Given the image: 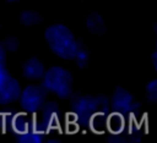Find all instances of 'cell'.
Masks as SVG:
<instances>
[{"label": "cell", "instance_id": "cell-1", "mask_svg": "<svg viewBox=\"0 0 157 143\" xmlns=\"http://www.w3.org/2000/svg\"><path fill=\"white\" fill-rule=\"evenodd\" d=\"M44 40L49 50L61 60H72L80 46L72 31L64 23H54L45 28Z\"/></svg>", "mask_w": 157, "mask_h": 143}, {"label": "cell", "instance_id": "cell-2", "mask_svg": "<svg viewBox=\"0 0 157 143\" xmlns=\"http://www.w3.org/2000/svg\"><path fill=\"white\" fill-rule=\"evenodd\" d=\"M40 81L42 87L47 93H50L59 99H67L72 94L74 77L71 72L63 66L56 65L45 68Z\"/></svg>", "mask_w": 157, "mask_h": 143}, {"label": "cell", "instance_id": "cell-3", "mask_svg": "<svg viewBox=\"0 0 157 143\" xmlns=\"http://www.w3.org/2000/svg\"><path fill=\"white\" fill-rule=\"evenodd\" d=\"M17 101L23 111L34 112L42 109L47 101V90L42 87V84H27L21 88Z\"/></svg>", "mask_w": 157, "mask_h": 143}, {"label": "cell", "instance_id": "cell-4", "mask_svg": "<svg viewBox=\"0 0 157 143\" xmlns=\"http://www.w3.org/2000/svg\"><path fill=\"white\" fill-rule=\"evenodd\" d=\"M21 88L20 82L15 77H11L0 86V106H9L16 103L20 97Z\"/></svg>", "mask_w": 157, "mask_h": 143}, {"label": "cell", "instance_id": "cell-5", "mask_svg": "<svg viewBox=\"0 0 157 143\" xmlns=\"http://www.w3.org/2000/svg\"><path fill=\"white\" fill-rule=\"evenodd\" d=\"M105 104V103H103ZM103 104L101 103V98H94V97H90V95H85V97H80L77 98L72 108L75 110V114H80L82 116H92L93 114L98 112L99 108L103 106Z\"/></svg>", "mask_w": 157, "mask_h": 143}, {"label": "cell", "instance_id": "cell-6", "mask_svg": "<svg viewBox=\"0 0 157 143\" xmlns=\"http://www.w3.org/2000/svg\"><path fill=\"white\" fill-rule=\"evenodd\" d=\"M22 75L26 79L32 81V82H37L40 81V78L44 75L45 71V66L43 64L42 60H39L38 57H28L23 64H22Z\"/></svg>", "mask_w": 157, "mask_h": 143}, {"label": "cell", "instance_id": "cell-7", "mask_svg": "<svg viewBox=\"0 0 157 143\" xmlns=\"http://www.w3.org/2000/svg\"><path fill=\"white\" fill-rule=\"evenodd\" d=\"M110 105L118 111L130 110L134 106V97L128 89L123 87H117L112 93Z\"/></svg>", "mask_w": 157, "mask_h": 143}, {"label": "cell", "instance_id": "cell-8", "mask_svg": "<svg viewBox=\"0 0 157 143\" xmlns=\"http://www.w3.org/2000/svg\"><path fill=\"white\" fill-rule=\"evenodd\" d=\"M86 28L93 33V34H103L107 29L105 27V22L103 20V17L101 16V13L98 12H92L90 16H87L86 18Z\"/></svg>", "mask_w": 157, "mask_h": 143}, {"label": "cell", "instance_id": "cell-9", "mask_svg": "<svg viewBox=\"0 0 157 143\" xmlns=\"http://www.w3.org/2000/svg\"><path fill=\"white\" fill-rule=\"evenodd\" d=\"M20 22L26 27H33L42 22V15L34 10H23L18 17Z\"/></svg>", "mask_w": 157, "mask_h": 143}, {"label": "cell", "instance_id": "cell-10", "mask_svg": "<svg viewBox=\"0 0 157 143\" xmlns=\"http://www.w3.org/2000/svg\"><path fill=\"white\" fill-rule=\"evenodd\" d=\"M72 60L75 61V64H76L77 67L85 68L88 65V61H90V53L87 51L86 48H83L82 45H80L78 49L76 50Z\"/></svg>", "mask_w": 157, "mask_h": 143}, {"label": "cell", "instance_id": "cell-11", "mask_svg": "<svg viewBox=\"0 0 157 143\" xmlns=\"http://www.w3.org/2000/svg\"><path fill=\"white\" fill-rule=\"evenodd\" d=\"M145 93L148 101L155 103L157 100V79H150L145 86Z\"/></svg>", "mask_w": 157, "mask_h": 143}, {"label": "cell", "instance_id": "cell-12", "mask_svg": "<svg viewBox=\"0 0 157 143\" xmlns=\"http://www.w3.org/2000/svg\"><path fill=\"white\" fill-rule=\"evenodd\" d=\"M2 42V45H4V48H5V50L9 53H15L18 48H20V42H18V39L16 38V37H13V35H9L7 38H5L4 40H1Z\"/></svg>", "mask_w": 157, "mask_h": 143}, {"label": "cell", "instance_id": "cell-13", "mask_svg": "<svg viewBox=\"0 0 157 143\" xmlns=\"http://www.w3.org/2000/svg\"><path fill=\"white\" fill-rule=\"evenodd\" d=\"M6 54H7V51L5 50V48L2 45V42L0 40V64H5V61H6Z\"/></svg>", "mask_w": 157, "mask_h": 143}, {"label": "cell", "instance_id": "cell-14", "mask_svg": "<svg viewBox=\"0 0 157 143\" xmlns=\"http://www.w3.org/2000/svg\"><path fill=\"white\" fill-rule=\"evenodd\" d=\"M150 59H151V64H152V67L155 70H157V50H153L150 55Z\"/></svg>", "mask_w": 157, "mask_h": 143}, {"label": "cell", "instance_id": "cell-15", "mask_svg": "<svg viewBox=\"0 0 157 143\" xmlns=\"http://www.w3.org/2000/svg\"><path fill=\"white\" fill-rule=\"evenodd\" d=\"M6 2H9V4H15V2H18V1H21V0H5Z\"/></svg>", "mask_w": 157, "mask_h": 143}]
</instances>
